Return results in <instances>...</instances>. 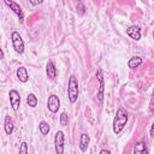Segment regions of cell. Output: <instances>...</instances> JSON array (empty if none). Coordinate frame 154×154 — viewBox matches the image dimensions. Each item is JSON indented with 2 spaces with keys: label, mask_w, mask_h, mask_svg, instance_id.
<instances>
[{
  "label": "cell",
  "mask_w": 154,
  "mask_h": 154,
  "mask_svg": "<svg viewBox=\"0 0 154 154\" xmlns=\"http://www.w3.org/2000/svg\"><path fill=\"white\" fill-rule=\"evenodd\" d=\"M126 122H128L126 111L123 107L118 108V111H117V113L114 116V119H113V131H114L116 135H119L122 132V130L124 129Z\"/></svg>",
  "instance_id": "cell-1"
},
{
  "label": "cell",
  "mask_w": 154,
  "mask_h": 154,
  "mask_svg": "<svg viewBox=\"0 0 154 154\" xmlns=\"http://www.w3.org/2000/svg\"><path fill=\"white\" fill-rule=\"evenodd\" d=\"M26 103H28V106H30V107H36L37 106V97L35 96V94H29L28 95V97H26Z\"/></svg>",
  "instance_id": "cell-16"
},
{
  "label": "cell",
  "mask_w": 154,
  "mask_h": 154,
  "mask_svg": "<svg viewBox=\"0 0 154 154\" xmlns=\"http://www.w3.org/2000/svg\"><path fill=\"white\" fill-rule=\"evenodd\" d=\"M11 40H12V46H13L16 53L22 54L24 52V42H23V38L19 35V32L13 31L11 35Z\"/></svg>",
  "instance_id": "cell-3"
},
{
  "label": "cell",
  "mask_w": 154,
  "mask_h": 154,
  "mask_svg": "<svg viewBox=\"0 0 154 154\" xmlns=\"http://www.w3.org/2000/svg\"><path fill=\"white\" fill-rule=\"evenodd\" d=\"M64 132L63 131H57L54 135V147L57 154H63L64 153Z\"/></svg>",
  "instance_id": "cell-5"
},
{
  "label": "cell",
  "mask_w": 154,
  "mask_h": 154,
  "mask_svg": "<svg viewBox=\"0 0 154 154\" xmlns=\"http://www.w3.org/2000/svg\"><path fill=\"white\" fill-rule=\"evenodd\" d=\"M19 153H23V154L28 153V143L26 142H22V144L19 147Z\"/></svg>",
  "instance_id": "cell-20"
},
{
  "label": "cell",
  "mask_w": 154,
  "mask_h": 154,
  "mask_svg": "<svg viewBox=\"0 0 154 154\" xmlns=\"http://www.w3.org/2000/svg\"><path fill=\"white\" fill-rule=\"evenodd\" d=\"M4 2H5V4L10 7V10H12V12L19 18V22L23 23V20H24V12H23L22 7H20L17 2H14L13 0H4Z\"/></svg>",
  "instance_id": "cell-4"
},
{
  "label": "cell",
  "mask_w": 154,
  "mask_h": 154,
  "mask_svg": "<svg viewBox=\"0 0 154 154\" xmlns=\"http://www.w3.org/2000/svg\"><path fill=\"white\" fill-rule=\"evenodd\" d=\"M126 34H128L131 38H134L135 41H138V40L141 38V29H140V26H137V25H131V26H129V28L126 29Z\"/></svg>",
  "instance_id": "cell-8"
},
{
  "label": "cell",
  "mask_w": 154,
  "mask_h": 154,
  "mask_svg": "<svg viewBox=\"0 0 154 154\" xmlns=\"http://www.w3.org/2000/svg\"><path fill=\"white\" fill-rule=\"evenodd\" d=\"M134 153H137V154H147L148 153V149L146 148V143L144 142H137L134 147Z\"/></svg>",
  "instance_id": "cell-14"
},
{
  "label": "cell",
  "mask_w": 154,
  "mask_h": 154,
  "mask_svg": "<svg viewBox=\"0 0 154 154\" xmlns=\"http://www.w3.org/2000/svg\"><path fill=\"white\" fill-rule=\"evenodd\" d=\"M47 107L48 109L52 112V113H57L58 109L60 108V100L57 95L52 94L48 96V100H47Z\"/></svg>",
  "instance_id": "cell-7"
},
{
  "label": "cell",
  "mask_w": 154,
  "mask_h": 154,
  "mask_svg": "<svg viewBox=\"0 0 154 154\" xmlns=\"http://www.w3.org/2000/svg\"><path fill=\"white\" fill-rule=\"evenodd\" d=\"M141 64H142V58H141V57H132V58L128 61V66H129L130 69L138 67Z\"/></svg>",
  "instance_id": "cell-15"
},
{
  "label": "cell",
  "mask_w": 154,
  "mask_h": 154,
  "mask_svg": "<svg viewBox=\"0 0 154 154\" xmlns=\"http://www.w3.org/2000/svg\"><path fill=\"white\" fill-rule=\"evenodd\" d=\"M0 59H4V52L1 49V47H0Z\"/></svg>",
  "instance_id": "cell-23"
},
{
  "label": "cell",
  "mask_w": 154,
  "mask_h": 154,
  "mask_svg": "<svg viewBox=\"0 0 154 154\" xmlns=\"http://www.w3.org/2000/svg\"><path fill=\"white\" fill-rule=\"evenodd\" d=\"M76 8H77V13L79 16H83L85 13V7L83 5V2L81 0H77V5H76Z\"/></svg>",
  "instance_id": "cell-18"
},
{
  "label": "cell",
  "mask_w": 154,
  "mask_h": 154,
  "mask_svg": "<svg viewBox=\"0 0 154 154\" xmlns=\"http://www.w3.org/2000/svg\"><path fill=\"white\" fill-rule=\"evenodd\" d=\"M17 77H18L19 82H22V83H26L28 82L29 75H28V71H26V69L24 66L18 67V70H17Z\"/></svg>",
  "instance_id": "cell-12"
},
{
  "label": "cell",
  "mask_w": 154,
  "mask_h": 154,
  "mask_svg": "<svg viewBox=\"0 0 154 154\" xmlns=\"http://www.w3.org/2000/svg\"><path fill=\"white\" fill-rule=\"evenodd\" d=\"M67 96L71 103H75L78 97V82L75 76H70L67 84Z\"/></svg>",
  "instance_id": "cell-2"
},
{
  "label": "cell",
  "mask_w": 154,
  "mask_h": 154,
  "mask_svg": "<svg viewBox=\"0 0 154 154\" xmlns=\"http://www.w3.org/2000/svg\"><path fill=\"white\" fill-rule=\"evenodd\" d=\"M38 129H40V132L42 135H47L49 132V125L46 123V122H41L38 124Z\"/></svg>",
  "instance_id": "cell-17"
},
{
  "label": "cell",
  "mask_w": 154,
  "mask_h": 154,
  "mask_svg": "<svg viewBox=\"0 0 154 154\" xmlns=\"http://www.w3.org/2000/svg\"><path fill=\"white\" fill-rule=\"evenodd\" d=\"M30 1V4L32 5V6H37V5H40L43 0H29Z\"/></svg>",
  "instance_id": "cell-21"
},
{
  "label": "cell",
  "mask_w": 154,
  "mask_h": 154,
  "mask_svg": "<svg viewBox=\"0 0 154 154\" xmlns=\"http://www.w3.org/2000/svg\"><path fill=\"white\" fill-rule=\"evenodd\" d=\"M109 153H111V152H109L108 149H101V150H100V154H109Z\"/></svg>",
  "instance_id": "cell-22"
},
{
  "label": "cell",
  "mask_w": 154,
  "mask_h": 154,
  "mask_svg": "<svg viewBox=\"0 0 154 154\" xmlns=\"http://www.w3.org/2000/svg\"><path fill=\"white\" fill-rule=\"evenodd\" d=\"M46 73H47V77L51 81L55 79V77H57V69H55V66H54L52 60H49L47 63V65H46Z\"/></svg>",
  "instance_id": "cell-9"
},
{
  "label": "cell",
  "mask_w": 154,
  "mask_h": 154,
  "mask_svg": "<svg viewBox=\"0 0 154 154\" xmlns=\"http://www.w3.org/2000/svg\"><path fill=\"white\" fill-rule=\"evenodd\" d=\"M4 129H5V132L7 135H11L14 130V124H13V119L10 117V116H6L5 117V120H4Z\"/></svg>",
  "instance_id": "cell-10"
},
{
  "label": "cell",
  "mask_w": 154,
  "mask_h": 154,
  "mask_svg": "<svg viewBox=\"0 0 154 154\" xmlns=\"http://www.w3.org/2000/svg\"><path fill=\"white\" fill-rule=\"evenodd\" d=\"M8 97H10V103L12 106L13 111H18L19 105H20V95L16 89H11L8 91Z\"/></svg>",
  "instance_id": "cell-6"
},
{
  "label": "cell",
  "mask_w": 154,
  "mask_h": 154,
  "mask_svg": "<svg viewBox=\"0 0 154 154\" xmlns=\"http://www.w3.org/2000/svg\"><path fill=\"white\" fill-rule=\"evenodd\" d=\"M96 76H97V79H99V82H100V88H99L97 97H99V100L102 102V100H103V87H105V84H103V78H102V72H101V70H97Z\"/></svg>",
  "instance_id": "cell-13"
},
{
  "label": "cell",
  "mask_w": 154,
  "mask_h": 154,
  "mask_svg": "<svg viewBox=\"0 0 154 154\" xmlns=\"http://www.w3.org/2000/svg\"><path fill=\"white\" fill-rule=\"evenodd\" d=\"M150 136H152V137L154 136V135H153V125H152V129H150Z\"/></svg>",
  "instance_id": "cell-24"
},
{
  "label": "cell",
  "mask_w": 154,
  "mask_h": 154,
  "mask_svg": "<svg viewBox=\"0 0 154 154\" xmlns=\"http://www.w3.org/2000/svg\"><path fill=\"white\" fill-rule=\"evenodd\" d=\"M67 123H69V117H67V114L65 112H63L60 114V125L61 126H66Z\"/></svg>",
  "instance_id": "cell-19"
},
{
  "label": "cell",
  "mask_w": 154,
  "mask_h": 154,
  "mask_svg": "<svg viewBox=\"0 0 154 154\" xmlns=\"http://www.w3.org/2000/svg\"><path fill=\"white\" fill-rule=\"evenodd\" d=\"M89 142H90L89 135L88 134H82L81 137H79V149L82 152H87L88 146H89Z\"/></svg>",
  "instance_id": "cell-11"
}]
</instances>
